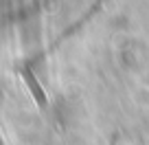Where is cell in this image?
Masks as SVG:
<instances>
[{
	"label": "cell",
	"mask_w": 149,
	"mask_h": 145,
	"mask_svg": "<svg viewBox=\"0 0 149 145\" xmlns=\"http://www.w3.org/2000/svg\"><path fill=\"white\" fill-rule=\"evenodd\" d=\"M20 75H22V79H24V84H26L29 92H31L33 101L37 103V108H40V110H46L48 108V97H46V92H44V88L40 86V81H37L35 73L31 70V66H22V68H20Z\"/></svg>",
	"instance_id": "obj_1"
},
{
	"label": "cell",
	"mask_w": 149,
	"mask_h": 145,
	"mask_svg": "<svg viewBox=\"0 0 149 145\" xmlns=\"http://www.w3.org/2000/svg\"><path fill=\"white\" fill-rule=\"evenodd\" d=\"M0 145H5V141H2V136H0Z\"/></svg>",
	"instance_id": "obj_2"
}]
</instances>
